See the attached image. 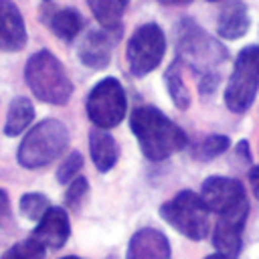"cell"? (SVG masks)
Returning a JSON list of instances; mask_svg holds the SVG:
<instances>
[{
  "mask_svg": "<svg viewBox=\"0 0 259 259\" xmlns=\"http://www.w3.org/2000/svg\"><path fill=\"white\" fill-rule=\"evenodd\" d=\"M229 138L227 136H208L206 140H202V144L198 146V156L202 160H208V158H214L223 152H227L229 148Z\"/></svg>",
  "mask_w": 259,
  "mask_h": 259,
  "instance_id": "obj_25",
  "label": "cell"
},
{
  "mask_svg": "<svg viewBox=\"0 0 259 259\" xmlns=\"http://www.w3.org/2000/svg\"><path fill=\"white\" fill-rule=\"evenodd\" d=\"M200 198L206 204V208L217 217L247 219L249 202L245 196V188L237 178L208 176L202 182Z\"/></svg>",
  "mask_w": 259,
  "mask_h": 259,
  "instance_id": "obj_8",
  "label": "cell"
},
{
  "mask_svg": "<svg viewBox=\"0 0 259 259\" xmlns=\"http://www.w3.org/2000/svg\"><path fill=\"white\" fill-rule=\"evenodd\" d=\"M204 259H227V257L221 255V253H212V255H208V257H204Z\"/></svg>",
  "mask_w": 259,
  "mask_h": 259,
  "instance_id": "obj_29",
  "label": "cell"
},
{
  "mask_svg": "<svg viewBox=\"0 0 259 259\" xmlns=\"http://www.w3.org/2000/svg\"><path fill=\"white\" fill-rule=\"evenodd\" d=\"M89 152H91V160L95 164V168L99 172H109L119 156V148L115 138L107 132V130H91L89 134Z\"/></svg>",
  "mask_w": 259,
  "mask_h": 259,
  "instance_id": "obj_16",
  "label": "cell"
},
{
  "mask_svg": "<svg viewBox=\"0 0 259 259\" xmlns=\"http://www.w3.org/2000/svg\"><path fill=\"white\" fill-rule=\"evenodd\" d=\"M61 259H81V257H77V255H67V257H61Z\"/></svg>",
  "mask_w": 259,
  "mask_h": 259,
  "instance_id": "obj_30",
  "label": "cell"
},
{
  "mask_svg": "<svg viewBox=\"0 0 259 259\" xmlns=\"http://www.w3.org/2000/svg\"><path fill=\"white\" fill-rule=\"evenodd\" d=\"M125 259H172L170 243L162 231L144 227L132 235Z\"/></svg>",
  "mask_w": 259,
  "mask_h": 259,
  "instance_id": "obj_13",
  "label": "cell"
},
{
  "mask_svg": "<svg viewBox=\"0 0 259 259\" xmlns=\"http://www.w3.org/2000/svg\"><path fill=\"white\" fill-rule=\"evenodd\" d=\"M249 182H251V188H253V194L259 198V166H255L251 172H249Z\"/></svg>",
  "mask_w": 259,
  "mask_h": 259,
  "instance_id": "obj_27",
  "label": "cell"
},
{
  "mask_svg": "<svg viewBox=\"0 0 259 259\" xmlns=\"http://www.w3.org/2000/svg\"><path fill=\"white\" fill-rule=\"evenodd\" d=\"M69 146L67 125L59 119H42L22 138L16 158L22 168L36 170L55 162Z\"/></svg>",
  "mask_w": 259,
  "mask_h": 259,
  "instance_id": "obj_4",
  "label": "cell"
},
{
  "mask_svg": "<svg viewBox=\"0 0 259 259\" xmlns=\"http://www.w3.org/2000/svg\"><path fill=\"white\" fill-rule=\"evenodd\" d=\"M20 212L22 217H26L28 221H40V217L51 208V202L49 198L42 194V192H26L20 196Z\"/></svg>",
  "mask_w": 259,
  "mask_h": 259,
  "instance_id": "obj_22",
  "label": "cell"
},
{
  "mask_svg": "<svg viewBox=\"0 0 259 259\" xmlns=\"http://www.w3.org/2000/svg\"><path fill=\"white\" fill-rule=\"evenodd\" d=\"M208 2H217V0H208Z\"/></svg>",
  "mask_w": 259,
  "mask_h": 259,
  "instance_id": "obj_31",
  "label": "cell"
},
{
  "mask_svg": "<svg viewBox=\"0 0 259 259\" xmlns=\"http://www.w3.org/2000/svg\"><path fill=\"white\" fill-rule=\"evenodd\" d=\"M45 255H47V247H45L38 239H34V237L30 235V237H26V239L14 243V245L4 253L2 259H45Z\"/></svg>",
  "mask_w": 259,
  "mask_h": 259,
  "instance_id": "obj_21",
  "label": "cell"
},
{
  "mask_svg": "<svg viewBox=\"0 0 259 259\" xmlns=\"http://www.w3.org/2000/svg\"><path fill=\"white\" fill-rule=\"evenodd\" d=\"M24 81L34 97L51 105H65L73 95V83L63 63L47 49L28 57Z\"/></svg>",
  "mask_w": 259,
  "mask_h": 259,
  "instance_id": "obj_2",
  "label": "cell"
},
{
  "mask_svg": "<svg viewBox=\"0 0 259 259\" xmlns=\"http://www.w3.org/2000/svg\"><path fill=\"white\" fill-rule=\"evenodd\" d=\"M243 225H245V219H233V217H219V221L214 225L212 245L227 259H237L241 253Z\"/></svg>",
  "mask_w": 259,
  "mask_h": 259,
  "instance_id": "obj_14",
  "label": "cell"
},
{
  "mask_svg": "<svg viewBox=\"0 0 259 259\" xmlns=\"http://www.w3.org/2000/svg\"><path fill=\"white\" fill-rule=\"evenodd\" d=\"M8 214H10V198H8L6 190L0 188V221L4 217H8Z\"/></svg>",
  "mask_w": 259,
  "mask_h": 259,
  "instance_id": "obj_26",
  "label": "cell"
},
{
  "mask_svg": "<svg viewBox=\"0 0 259 259\" xmlns=\"http://www.w3.org/2000/svg\"><path fill=\"white\" fill-rule=\"evenodd\" d=\"M26 24L12 0H0V51L18 53L26 45Z\"/></svg>",
  "mask_w": 259,
  "mask_h": 259,
  "instance_id": "obj_10",
  "label": "cell"
},
{
  "mask_svg": "<svg viewBox=\"0 0 259 259\" xmlns=\"http://www.w3.org/2000/svg\"><path fill=\"white\" fill-rule=\"evenodd\" d=\"M49 24H51V30L55 32V36H59L65 42H71L81 32L83 18L75 8H61V10L53 12Z\"/></svg>",
  "mask_w": 259,
  "mask_h": 259,
  "instance_id": "obj_19",
  "label": "cell"
},
{
  "mask_svg": "<svg viewBox=\"0 0 259 259\" xmlns=\"http://www.w3.org/2000/svg\"><path fill=\"white\" fill-rule=\"evenodd\" d=\"M87 6L101 24V28L119 32L121 16L130 6V0H87Z\"/></svg>",
  "mask_w": 259,
  "mask_h": 259,
  "instance_id": "obj_18",
  "label": "cell"
},
{
  "mask_svg": "<svg viewBox=\"0 0 259 259\" xmlns=\"http://www.w3.org/2000/svg\"><path fill=\"white\" fill-rule=\"evenodd\" d=\"M180 61L176 59L168 71H166V85H168V91H170V97H172V103L178 107V109H186L190 105V91L186 89L184 81H182V75H180Z\"/></svg>",
  "mask_w": 259,
  "mask_h": 259,
  "instance_id": "obj_20",
  "label": "cell"
},
{
  "mask_svg": "<svg viewBox=\"0 0 259 259\" xmlns=\"http://www.w3.org/2000/svg\"><path fill=\"white\" fill-rule=\"evenodd\" d=\"M85 109L91 123L99 130H111L119 125L127 113V99L121 83L113 77L101 79L89 91Z\"/></svg>",
  "mask_w": 259,
  "mask_h": 259,
  "instance_id": "obj_7",
  "label": "cell"
},
{
  "mask_svg": "<svg viewBox=\"0 0 259 259\" xmlns=\"http://www.w3.org/2000/svg\"><path fill=\"white\" fill-rule=\"evenodd\" d=\"M81 168H83V156H81V152L73 150V152L61 162V166L57 168V180H59L61 184H69L71 180H75V178L79 176Z\"/></svg>",
  "mask_w": 259,
  "mask_h": 259,
  "instance_id": "obj_23",
  "label": "cell"
},
{
  "mask_svg": "<svg viewBox=\"0 0 259 259\" xmlns=\"http://www.w3.org/2000/svg\"><path fill=\"white\" fill-rule=\"evenodd\" d=\"M176 51L178 61L188 63L196 73H200V77L219 75L217 67L227 61V49L188 18L180 20L176 26Z\"/></svg>",
  "mask_w": 259,
  "mask_h": 259,
  "instance_id": "obj_3",
  "label": "cell"
},
{
  "mask_svg": "<svg viewBox=\"0 0 259 259\" xmlns=\"http://www.w3.org/2000/svg\"><path fill=\"white\" fill-rule=\"evenodd\" d=\"M87 192H89V184H87V180L83 176H77L75 180H71L69 182V188H67V194H65L67 208H73V210L79 208L83 204Z\"/></svg>",
  "mask_w": 259,
  "mask_h": 259,
  "instance_id": "obj_24",
  "label": "cell"
},
{
  "mask_svg": "<svg viewBox=\"0 0 259 259\" xmlns=\"http://www.w3.org/2000/svg\"><path fill=\"white\" fill-rule=\"evenodd\" d=\"M130 127L140 142L142 154L152 160H166L172 154L186 148L188 138L182 127H178L160 109L142 105L130 113Z\"/></svg>",
  "mask_w": 259,
  "mask_h": 259,
  "instance_id": "obj_1",
  "label": "cell"
},
{
  "mask_svg": "<svg viewBox=\"0 0 259 259\" xmlns=\"http://www.w3.org/2000/svg\"><path fill=\"white\" fill-rule=\"evenodd\" d=\"M249 24L251 20L247 14V6L241 0H229L221 10L217 32L227 40H237L249 30Z\"/></svg>",
  "mask_w": 259,
  "mask_h": 259,
  "instance_id": "obj_15",
  "label": "cell"
},
{
  "mask_svg": "<svg viewBox=\"0 0 259 259\" xmlns=\"http://www.w3.org/2000/svg\"><path fill=\"white\" fill-rule=\"evenodd\" d=\"M34 119V105L28 97L18 95L10 101L8 113H6V123H4V134L10 138H16L24 134V130L32 123Z\"/></svg>",
  "mask_w": 259,
  "mask_h": 259,
  "instance_id": "obj_17",
  "label": "cell"
},
{
  "mask_svg": "<svg viewBox=\"0 0 259 259\" xmlns=\"http://www.w3.org/2000/svg\"><path fill=\"white\" fill-rule=\"evenodd\" d=\"M115 38H117V32L107 30V28L87 32L79 47L81 63L87 65L89 69H105L111 61V51H113Z\"/></svg>",
  "mask_w": 259,
  "mask_h": 259,
  "instance_id": "obj_11",
  "label": "cell"
},
{
  "mask_svg": "<svg viewBox=\"0 0 259 259\" xmlns=\"http://www.w3.org/2000/svg\"><path fill=\"white\" fill-rule=\"evenodd\" d=\"M208 208L200 194L192 190H180L160 206V217L178 233L192 241H200L210 233Z\"/></svg>",
  "mask_w": 259,
  "mask_h": 259,
  "instance_id": "obj_5",
  "label": "cell"
},
{
  "mask_svg": "<svg viewBox=\"0 0 259 259\" xmlns=\"http://www.w3.org/2000/svg\"><path fill=\"white\" fill-rule=\"evenodd\" d=\"M259 89V45L245 47L235 61L231 79L225 89V105L233 113L247 111Z\"/></svg>",
  "mask_w": 259,
  "mask_h": 259,
  "instance_id": "obj_6",
  "label": "cell"
},
{
  "mask_svg": "<svg viewBox=\"0 0 259 259\" xmlns=\"http://www.w3.org/2000/svg\"><path fill=\"white\" fill-rule=\"evenodd\" d=\"M71 235L69 214L63 206H51L38 221L32 231V237L38 239L47 249H61Z\"/></svg>",
  "mask_w": 259,
  "mask_h": 259,
  "instance_id": "obj_12",
  "label": "cell"
},
{
  "mask_svg": "<svg viewBox=\"0 0 259 259\" xmlns=\"http://www.w3.org/2000/svg\"><path fill=\"white\" fill-rule=\"evenodd\" d=\"M160 4H166V6H180V4H188L190 0H158Z\"/></svg>",
  "mask_w": 259,
  "mask_h": 259,
  "instance_id": "obj_28",
  "label": "cell"
},
{
  "mask_svg": "<svg viewBox=\"0 0 259 259\" xmlns=\"http://www.w3.org/2000/svg\"><path fill=\"white\" fill-rule=\"evenodd\" d=\"M164 51H166V38L158 24L148 22L138 26L130 36L127 51H125L130 71L136 77H144L152 73L160 65Z\"/></svg>",
  "mask_w": 259,
  "mask_h": 259,
  "instance_id": "obj_9",
  "label": "cell"
},
{
  "mask_svg": "<svg viewBox=\"0 0 259 259\" xmlns=\"http://www.w3.org/2000/svg\"><path fill=\"white\" fill-rule=\"evenodd\" d=\"M47 2H49V0H47Z\"/></svg>",
  "mask_w": 259,
  "mask_h": 259,
  "instance_id": "obj_32",
  "label": "cell"
}]
</instances>
